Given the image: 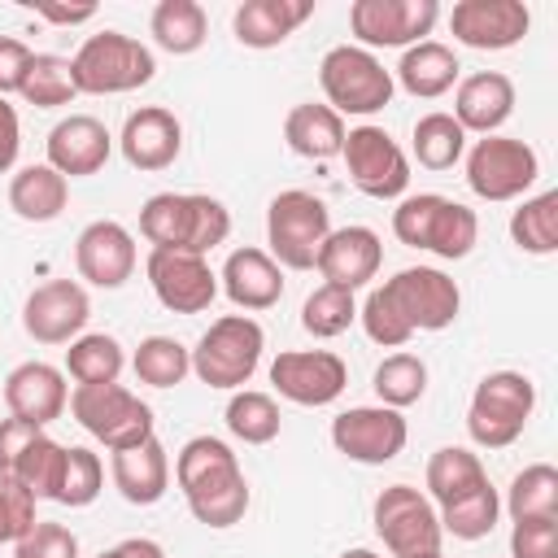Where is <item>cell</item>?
<instances>
[{
	"instance_id": "1",
	"label": "cell",
	"mask_w": 558,
	"mask_h": 558,
	"mask_svg": "<svg viewBox=\"0 0 558 558\" xmlns=\"http://www.w3.org/2000/svg\"><path fill=\"white\" fill-rule=\"evenodd\" d=\"M462 310V288L436 270V266H405L392 279H384L379 288H371V296L362 301L357 318L362 331L384 344V349H401L414 331H445L453 327Z\"/></svg>"
},
{
	"instance_id": "2",
	"label": "cell",
	"mask_w": 558,
	"mask_h": 558,
	"mask_svg": "<svg viewBox=\"0 0 558 558\" xmlns=\"http://www.w3.org/2000/svg\"><path fill=\"white\" fill-rule=\"evenodd\" d=\"M174 480L187 497V510L205 527H235L248 514V480L240 458L218 436H192L174 458Z\"/></svg>"
},
{
	"instance_id": "3",
	"label": "cell",
	"mask_w": 558,
	"mask_h": 558,
	"mask_svg": "<svg viewBox=\"0 0 558 558\" xmlns=\"http://www.w3.org/2000/svg\"><path fill=\"white\" fill-rule=\"evenodd\" d=\"M140 231L153 248H174V253H196L205 257L231 235V214L218 196L201 192H157L140 209Z\"/></svg>"
},
{
	"instance_id": "4",
	"label": "cell",
	"mask_w": 558,
	"mask_h": 558,
	"mask_svg": "<svg viewBox=\"0 0 558 558\" xmlns=\"http://www.w3.org/2000/svg\"><path fill=\"white\" fill-rule=\"evenodd\" d=\"M392 235L410 248H427L445 262H462L480 240V218H475V209H466L440 192H418V196L397 201Z\"/></svg>"
},
{
	"instance_id": "5",
	"label": "cell",
	"mask_w": 558,
	"mask_h": 558,
	"mask_svg": "<svg viewBox=\"0 0 558 558\" xmlns=\"http://www.w3.org/2000/svg\"><path fill=\"white\" fill-rule=\"evenodd\" d=\"M70 74H74V87L87 96H122L153 83L157 61L140 39L122 31H100L78 44V52L70 57Z\"/></svg>"
},
{
	"instance_id": "6",
	"label": "cell",
	"mask_w": 558,
	"mask_h": 558,
	"mask_svg": "<svg viewBox=\"0 0 558 558\" xmlns=\"http://www.w3.org/2000/svg\"><path fill=\"white\" fill-rule=\"evenodd\" d=\"M536 410V384L523 371H488L466 405V432L480 449H506L523 436Z\"/></svg>"
},
{
	"instance_id": "7",
	"label": "cell",
	"mask_w": 558,
	"mask_h": 558,
	"mask_svg": "<svg viewBox=\"0 0 558 558\" xmlns=\"http://www.w3.org/2000/svg\"><path fill=\"white\" fill-rule=\"evenodd\" d=\"M318 83H323L327 109H336L340 118L344 113H357V118L379 113L392 100V87H397L392 70L375 52H366L357 44L327 48L323 61H318Z\"/></svg>"
},
{
	"instance_id": "8",
	"label": "cell",
	"mask_w": 558,
	"mask_h": 558,
	"mask_svg": "<svg viewBox=\"0 0 558 558\" xmlns=\"http://www.w3.org/2000/svg\"><path fill=\"white\" fill-rule=\"evenodd\" d=\"M266 331L248 314H222L192 349V375L209 388H244L262 362Z\"/></svg>"
},
{
	"instance_id": "9",
	"label": "cell",
	"mask_w": 558,
	"mask_h": 558,
	"mask_svg": "<svg viewBox=\"0 0 558 558\" xmlns=\"http://www.w3.org/2000/svg\"><path fill=\"white\" fill-rule=\"evenodd\" d=\"M331 235V209L305 192V187H288L270 201L266 209V244L270 257L288 270H310L323 240Z\"/></svg>"
},
{
	"instance_id": "10",
	"label": "cell",
	"mask_w": 558,
	"mask_h": 558,
	"mask_svg": "<svg viewBox=\"0 0 558 558\" xmlns=\"http://www.w3.org/2000/svg\"><path fill=\"white\" fill-rule=\"evenodd\" d=\"M70 414L105 449H131L153 436V410L122 384H78L70 392Z\"/></svg>"
},
{
	"instance_id": "11",
	"label": "cell",
	"mask_w": 558,
	"mask_h": 558,
	"mask_svg": "<svg viewBox=\"0 0 558 558\" xmlns=\"http://www.w3.org/2000/svg\"><path fill=\"white\" fill-rule=\"evenodd\" d=\"M375 532L384 541V549L392 558H432L440 554V514L432 506L427 493L410 488V484H388L379 497H375Z\"/></svg>"
},
{
	"instance_id": "12",
	"label": "cell",
	"mask_w": 558,
	"mask_h": 558,
	"mask_svg": "<svg viewBox=\"0 0 558 558\" xmlns=\"http://www.w3.org/2000/svg\"><path fill=\"white\" fill-rule=\"evenodd\" d=\"M349 179L362 196L371 201H401L410 187V157L401 153V144L384 131V126H353L344 131V148H340Z\"/></svg>"
},
{
	"instance_id": "13",
	"label": "cell",
	"mask_w": 558,
	"mask_h": 558,
	"mask_svg": "<svg viewBox=\"0 0 558 558\" xmlns=\"http://www.w3.org/2000/svg\"><path fill=\"white\" fill-rule=\"evenodd\" d=\"M541 174V157L532 144L510 135H484L466 153V183L480 201H514Z\"/></svg>"
},
{
	"instance_id": "14",
	"label": "cell",
	"mask_w": 558,
	"mask_h": 558,
	"mask_svg": "<svg viewBox=\"0 0 558 558\" xmlns=\"http://www.w3.org/2000/svg\"><path fill=\"white\" fill-rule=\"evenodd\" d=\"M440 17L436 0H353L349 31L357 35V48H414L423 35H432Z\"/></svg>"
},
{
	"instance_id": "15",
	"label": "cell",
	"mask_w": 558,
	"mask_h": 558,
	"mask_svg": "<svg viewBox=\"0 0 558 558\" xmlns=\"http://www.w3.org/2000/svg\"><path fill=\"white\" fill-rule=\"evenodd\" d=\"M405 440H410V427H405L401 410H388V405H353L331 418L336 453H344L349 462H362V466L392 462L405 449Z\"/></svg>"
},
{
	"instance_id": "16",
	"label": "cell",
	"mask_w": 558,
	"mask_h": 558,
	"mask_svg": "<svg viewBox=\"0 0 558 558\" xmlns=\"http://www.w3.org/2000/svg\"><path fill=\"white\" fill-rule=\"evenodd\" d=\"M148 283H153V296L170 310V314H201L214 305L218 296V275L209 270L205 257L196 253H174V248H153L148 262Z\"/></svg>"
},
{
	"instance_id": "17",
	"label": "cell",
	"mask_w": 558,
	"mask_h": 558,
	"mask_svg": "<svg viewBox=\"0 0 558 558\" xmlns=\"http://www.w3.org/2000/svg\"><path fill=\"white\" fill-rule=\"evenodd\" d=\"M270 384L292 405H331L349 384V366L331 349H288L270 362Z\"/></svg>"
},
{
	"instance_id": "18",
	"label": "cell",
	"mask_w": 558,
	"mask_h": 558,
	"mask_svg": "<svg viewBox=\"0 0 558 558\" xmlns=\"http://www.w3.org/2000/svg\"><path fill=\"white\" fill-rule=\"evenodd\" d=\"M87 318H92V301H87L83 283H74V279H48L22 305V327L39 344H70V340H78Z\"/></svg>"
},
{
	"instance_id": "19",
	"label": "cell",
	"mask_w": 558,
	"mask_h": 558,
	"mask_svg": "<svg viewBox=\"0 0 558 558\" xmlns=\"http://www.w3.org/2000/svg\"><path fill=\"white\" fill-rule=\"evenodd\" d=\"M532 26V13L523 0H458L449 9V31L458 44L475 52H501L514 48Z\"/></svg>"
},
{
	"instance_id": "20",
	"label": "cell",
	"mask_w": 558,
	"mask_h": 558,
	"mask_svg": "<svg viewBox=\"0 0 558 558\" xmlns=\"http://www.w3.org/2000/svg\"><path fill=\"white\" fill-rule=\"evenodd\" d=\"M135 235L113 222V218H96L78 231L74 240V266H78V279H87L92 288H122L131 275H135Z\"/></svg>"
},
{
	"instance_id": "21",
	"label": "cell",
	"mask_w": 558,
	"mask_h": 558,
	"mask_svg": "<svg viewBox=\"0 0 558 558\" xmlns=\"http://www.w3.org/2000/svg\"><path fill=\"white\" fill-rule=\"evenodd\" d=\"M4 405L13 418L31 423V427H48L65 414L70 405V388H65V371H57L52 362H22L9 371L4 379Z\"/></svg>"
},
{
	"instance_id": "22",
	"label": "cell",
	"mask_w": 558,
	"mask_h": 558,
	"mask_svg": "<svg viewBox=\"0 0 558 558\" xmlns=\"http://www.w3.org/2000/svg\"><path fill=\"white\" fill-rule=\"evenodd\" d=\"M379 262H384V244L371 227H340L323 240V248L314 257V270L323 275V283L357 292L379 275Z\"/></svg>"
},
{
	"instance_id": "23",
	"label": "cell",
	"mask_w": 558,
	"mask_h": 558,
	"mask_svg": "<svg viewBox=\"0 0 558 558\" xmlns=\"http://www.w3.org/2000/svg\"><path fill=\"white\" fill-rule=\"evenodd\" d=\"M113 153V135L92 113H70L48 131V166L65 179L96 174Z\"/></svg>"
},
{
	"instance_id": "24",
	"label": "cell",
	"mask_w": 558,
	"mask_h": 558,
	"mask_svg": "<svg viewBox=\"0 0 558 558\" xmlns=\"http://www.w3.org/2000/svg\"><path fill=\"white\" fill-rule=\"evenodd\" d=\"M118 144H122V157L135 170H166L183 153V126H179V118L170 109L144 105V109L126 113Z\"/></svg>"
},
{
	"instance_id": "25",
	"label": "cell",
	"mask_w": 558,
	"mask_h": 558,
	"mask_svg": "<svg viewBox=\"0 0 558 558\" xmlns=\"http://www.w3.org/2000/svg\"><path fill=\"white\" fill-rule=\"evenodd\" d=\"M218 288L235 310H270L283 296V270L266 248H235L222 262Z\"/></svg>"
},
{
	"instance_id": "26",
	"label": "cell",
	"mask_w": 558,
	"mask_h": 558,
	"mask_svg": "<svg viewBox=\"0 0 558 558\" xmlns=\"http://www.w3.org/2000/svg\"><path fill=\"white\" fill-rule=\"evenodd\" d=\"M514 113V83L501 70H480L453 92V122L471 135H497V126Z\"/></svg>"
},
{
	"instance_id": "27",
	"label": "cell",
	"mask_w": 558,
	"mask_h": 558,
	"mask_svg": "<svg viewBox=\"0 0 558 558\" xmlns=\"http://www.w3.org/2000/svg\"><path fill=\"white\" fill-rule=\"evenodd\" d=\"M109 475H113V488L131 506H157L170 488V453L157 436H148L131 449H113Z\"/></svg>"
},
{
	"instance_id": "28",
	"label": "cell",
	"mask_w": 558,
	"mask_h": 558,
	"mask_svg": "<svg viewBox=\"0 0 558 558\" xmlns=\"http://www.w3.org/2000/svg\"><path fill=\"white\" fill-rule=\"evenodd\" d=\"M310 17L314 0H244L231 13V31L244 48H279Z\"/></svg>"
},
{
	"instance_id": "29",
	"label": "cell",
	"mask_w": 558,
	"mask_h": 558,
	"mask_svg": "<svg viewBox=\"0 0 558 558\" xmlns=\"http://www.w3.org/2000/svg\"><path fill=\"white\" fill-rule=\"evenodd\" d=\"M65 205H70V179L57 174L48 161L22 166L9 179V209L22 222H52L65 214Z\"/></svg>"
},
{
	"instance_id": "30",
	"label": "cell",
	"mask_w": 558,
	"mask_h": 558,
	"mask_svg": "<svg viewBox=\"0 0 558 558\" xmlns=\"http://www.w3.org/2000/svg\"><path fill=\"white\" fill-rule=\"evenodd\" d=\"M458 74H462V65H458L453 48H445L436 39H423V44H414V48L401 52L392 83H401L418 100H436V96H445L458 83Z\"/></svg>"
},
{
	"instance_id": "31",
	"label": "cell",
	"mask_w": 558,
	"mask_h": 558,
	"mask_svg": "<svg viewBox=\"0 0 558 558\" xmlns=\"http://www.w3.org/2000/svg\"><path fill=\"white\" fill-rule=\"evenodd\" d=\"M283 140L296 157H310V161H327V157H340L344 148V118L327 105H296L288 109L283 118Z\"/></svg>"
},
{
	"instance_id": "32",
	"label": "cell",
	"mask_w": 558,
	"mask_h": 558,
	"mask_svg": "<svg viewBox=\"0 0 558 558\" xmlns=\"http://www.w3.org/2000/svg\"><path fill=\"white\" fill-rule=\"evenodd\" d=\"M423 480H427L432 506L445 510V506H453L458 497L484 488V484H488V471H484L480 453H471V449H462V445H445V449H436V453L427 458V475H423Z\"/></svg>"
},
{
	"instance_id": "33",
	"label": "cell",
	"mask_w": 558,
	"mask_h": 558,
	"mask_svg": "<svg viewBox=\"0 0 558 558\" xmlns=\"http://www.w3.org/2000/svg\"><path fill=\"white\" fill-rule=\"evenodd\" d=\"M148 31H153V44L166 48L170 57H187L205 44L209 35V17L196 0H161L148 17Z\"/></svg>"
},
{
	"instance_id": "34",
	"label": "cell",
	"mask_w": 558,
	"mask_h": 558,
	"mask_svg": "<svg viewBox=\"0 0 558 558\" xmlns=\"http://www.w3.org/2000/svg\"><path fill=\"white\" fill-rule=\"evenodd\" d=\"M126 366V353L113 336L105 331H83L78 340H70L65 349V371L78 379V384H118Z\"/></svg>"
},
{
	"instance_id": "35",
	"label": "cell",
	"mask_w": 558,
	"mask_h": 558,
	"mask_svg": "<svg viewBox=\"0 0 558 558\" xmlns=\"http://www.w3.org/2000/svg\"><path fill=\"white\" fill-rule=\"evenodd\" d=\"M283 418H279V405L270 392H257V388H235L231 401H227V432L244 445H270L279 436Z\"/></svg>"
},
{
	"instance_id": "36",
	"label": "cell",
	"mask_w": 558,
	"mask_h": 558,
	"mask_svg": "<svg viewBox=\"0 0 558 558\" xmlns=\"http://www.w3.org/2000/svg\"><path fill=\"white\" fill-rule=\"evenodd\" d=\"M414 157L427 170H453L466 157V131L453 122V113H423L414 122Z\"/></svg>"
},
{
	"instance_id": "37",
	"label": "cell",
	"mask_w": 558,
	"mask_h": 558,
	"mask_svg": "<svg viewBox=\"0 0 558 558\" xmlns=\"http://www.w3.org/2000/svg\"><path fill=\"white\" fill-rule=\"evenodd\" d=\"M510 240L532 257H549L558 248V192L527 196L510 214Z\"/></svg>"
},
{
	"instance_id": "38",
	"label": "cell",
	"mask_w": 558,
	"mask_h": 558,
	"mask_svg": "<svg viewBox=\"0 0 558 558\" xmlns=\"http://www.w3.org/2000/svg\"><path fill=\"white\" fill-rule=\"evenodd\" d=\"M510 519H558V471L549 462L523 466L506 488Z\"/></svg>"
},
{
	"instance_id": "39",
	"label": "cell",
	"mask_w": 558,
	"mask_h": 558,
	"mask_svg": "<svg viewBox=\"0 0 558 558\" xmlns=\"http://www.w3.org/2000/svg\"><path fill=\"white\" fill-rule=\"evenodd\" d=\"M131 366H135V379L140 384H148V388H174V384H183L192 375V349H183L174 336H148V340H140Z\"/></svg>"
},
{
	"instance_id": "40",
	"label": "cell",
	"mask_w": 558,
	"mask_h": 558,
	"mask_svg": "<svg viewBox=\"0 0 558 558\" xmlns=\"http://www.w3.org/2000/svg\"><path fill=\"white\" fill-rule=\"evenodd\" d=\"M26 105L35 109H61L78 96L74 87V74H70V57H57V52H35L31 57V70H26V83L17 92Z\"/></svg>"
},
{
	"instance_id": "41",
	"label": "cell",
	"mask_w": 558,
	"mask_h": 558,
	"mask_svg": "<svg viewBox=\"0 0 558 558\" xmlns=\"http://www.w3.org/2000/svg\"><path fill=\"white\" fill-rule=\"evenodd\" d=\"M427 392V362L418 353H388L375 366V397L388 410H405Z\"/></svg>"
},
{
	"instance_id": "42",
	"label": "cell",
	"mask_w": 558,
	"mask_h": 558,
	"mask_svg": "<svg viewBox=\"0 0 558 558\" xmlns=\"http://www.w3.org/2000/svg\"><path fill=\"white\" fill-rule=\"evenodd\" d=\"M353 318H357V301H353L349 288H336V283L314 288V292L305 296V305H301V327H305L314 340H336V336H344V331L353 327Z\"/></svg>"
},
{
	"instance_id": "43",
	"label": "cell",
	"mask_w": 558,
	"mask_h": 558,
	"mask_svg": "<svg viewBox=\"0 0 558 558\" xmlns=\"http://www.w3.org/2000/svg\"><path fill=\"white\" fill-rule=\"evenodd\" d=\"M61 466H65V445H57L48 432H39L26 449H22V458H17V466H13V475L9 480H17L35 501L39 497H57V484H61Z\"/></svg>"
},
{
	"instance_id": "44",
	"label": "cell",
	"mask_w": 558,
	"mask_h": 558,
	"mask_svg": "<svg viewBox=\"0 0 558 558\" xmlns=\"http://www.w3.org/2000/svg\"><path fill=\"white\" fill-rule=\"evenodd\" d=\"M436 514H440V532H449V536H458V541H480V536H488V532L497 527L501 497H497V488H493V480H488L484 488L458 497L453 506H445V510H436Z\"/></svg>"
},
{
	"instance_id": "45",
	"label": "cell",
	"mask_w": 558,
	"mask_h": 558,
	"mask_svg": "<svg viewBox=\"0 0 558 558\" xmlns=\"http://www.w3.org/2000/svg\"><path fill=\"white\" fill-rule=\"evenodd\" d=\"M100 484H105V466L92 449L83 445H65V466H61V484H57V506H92L100 497Z\"/></svg>"
},
{
	"instance_id": "46",
	"label": "cell",
	"mask_w": 558,
	"mask_h": 558,
	"mask_svg": "<svg viewBox=\"0 0 558 558\" xmlns=\"http://www.w3.org/2000/svg\"><path fill=\"white\" fill-rule=\"evenodd\" d=\"M13 558H78V536L65 523L35 519L31 532L13 545Z\"/></svg>"
},
{
	"instance_id": "47",
	"label": "cell",
	"mask_w": 558,
	"mask_h": 558,
	"mask_svg": "<svg viewBox=\"0 0 558 558\" xmlns=\"http://www.w3.org/2000/svg\"><path fill=\"white\" fill-rule=\"evenodd\" d=\"M35 523V497L17 480H0V545H17Z\"/></svg>"
},
{
	"instance_id": "48",
	"label": "cell",
	"mask_w": 558,
	"mask_h": 558,
	"mask_svg": "<svg viewBox=\"0 0 558 558\" xmlns=\"http://www.w3.org/2000/svg\"><path fill=\"white\" fill-rule=\"evenodd\" d=\"M510 554L514 558H558V519H514Z\"/></svg>"
},
{
	"instance_id": "49",
	"label": "cell",
	"mask_w": 558,
	"mask_h": 558,
	"mask_svg": "<svg viewBox=\"0 0 558 558\" xmlns=\"http://www.w3.org/2000/svg\"><path fill=\"white\" fill-rule=\"evenodd\" d=\"M31 57H35V52H31L22 39L0 35V100H4L9 92H22L26 70H31Z\"/></svg>"
},
{
	"instance_id": "50",
	"label": "cell",
	"mask_w": 558,
	"mask_h": 558,
	"mask_svg": "<svg viewBox=\"0 0 558 558\" xmlns=\"http://www.w3.org/2000/svg\"><path fill=\"white\" fill-rule=\"evenodd\" d=\"M44 427H31V423H22V418H0V480H9L13 475V466H17V458H22V449L39 436Z\"/></svg>"
},
{
	"instance_id": "51",
	"label": "cell",
	"mask_w": 558,
	"mask_h": 558,
	"mask_svg": "<svg viewBox=\"0 0 558 558\" xmlns=\"http://www.w3.org/2000/svg\"><path fill=\"white\" fill-rule=\"evenodd\" d=\"M17 148H22V122H17V109H13L9 100H0V174L13 170Z\"/></svg>"
},
{
	"instance_id": "52",
	"label": "cell",
	"mask_w": 558,
	"mask_h": 558,
	"mask_svg": "<svg viewBox=\"0 0 558 558\" xmlns=\"http://www.w3.org/2000/svg\"><path fill=\"white\" fill-rule=\"evenodd\" d=\"M31 9H35V17H44V22H57V26H78V22H92L96 17V4H48V0H31Z\"/></svg>"
},
{
	"instance_id": "53",
	"label": "cell",
	"mask_w": 558,
	"mask_h": 558,
	"mask_svg": "<svg viewBox=\"0 0 558 558\" xmlns=\"http://www.w3.org/2000/svg\"><path fill=\"white\" fill-rule=\"evenodd\" d=\"M96 558H166V549L157 541H148V536H126L113 549H100Z\"/></svg>"
},
{
	"instance_id": "54",
	"label": "cell",
	"mask_w": 558,
	"mask_h": 558,
	"mask_svg": "<svg viewBox=\"0 0 558 558\" xmlns=\"http://www.w3.org/2000/svg\"><path fill=\"white\" fill-rule=\"evenodd\" d=\"M340 558H379V554H375V549H344Z\"/></svg>"
},
{
	"instance_id": "55",
	"label": "cell",
	"mask_w": 558,
	"mask_h": 558,
	"mask_svg": "<svg viewBox=\"0 0 558 558\" xmlns=\"http://www.w3.org/2000/svg\"><path fill=\"white\" fill-rule=\"evenodd\" d=\"M432 558H445V554H432Z\"/></svg>"
}]
</instances>
